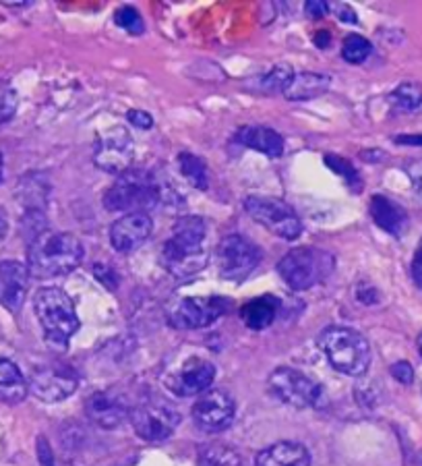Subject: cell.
I'll return each mask as SVG.
<instances>
[{
  "instance_id": "ac0fdd59",
  "label": "cell",
  "mask_w": 422,
  "mask_h": 466,
  "mask_svg": "<svg viewBox=\"0 0 422 466\" xmlns=\"http://www.w3.org/2000/svg\"><path fill=\"white\" fill-rule=\"evenodd\" d=\"M85 412L89 420L102 430H116L129 419V407L115 392H94L85 400Z\"/></svg>"
},
{
  "instance_id": "3957f363",
  "label": "cell",
  "mask_w": 422,
  "mask_h": 466,
  "mask_svg": "<svg viewBox=\"0 0 422 466\" xmlns=\"http://www.w3.org/2000/svg\"><path fill=\"white\" fill-rule=\"evenodd\" d=\"M168 193H172L170 187L157 180L152 172L126 170L104 193V208L108 212L147 214L149 209L168 199Z\"/></svg>"
},
{
  "instance_id": "5bb4252c",
  "label": "cell",
  "mask_w": 422,
  "mask_h": 466,
  "mask_svg": "<svg viewBox=\"0 0 422 466\" xmlns=\"http://www.w3.org/2000/svg\"><path fill=\"white\" fill-rule=\"evenodd\" d=\"M27 386L37 400L55 404L77 392L79 378L66 367H42L32 373Z\"/></svg>"
},
{
  "instance_id": "2e32d148",
  "label": "cell",
  "mask_w": 422,
  "mask_h": 466,
  "mask_svg": "<svg viewBox=\"0 0 422 466\" xmlns=\"http://www.w3.org/2000/svg\"><path fill=\"white\" fill-rule=\"evenodd\" d=\"M154 222L149 214H126L110 227V245L118 253H133L152 237Z\"/></svg>"
},
{
  "instance_id": "ab89813d",
  "label": "cell",
  "mask_w": 422,
  "mask_h": 466,
  "mask_svg": "<svg viewBox=\"0 0 422 466\" xmlns=\"http://www.w3.org/2000/svg\"><path fill=\"white\" fill-rule=\"evenodd\" d=\"M412 280L417 287L422 290V238L414 251V259H412Z\"/></svg>"
},
{
  "instance_id": "d6986e66",
  "label": "cell",
  "mask_w": 422,
  "mask_h": 466,
  "mask_svg": "<svg viewBox=\"0 0 422 466\" xmlns=\"http://www.w3.org/2000/svg\"><path fill=\"white\" fill-rule=\"evenodd\" d=\"M368 212H371L377 227L396 238H402L410 227L408 212L399 204H396V201L386 198V195H373L371 204H368Z\"/></svg>"
},
{
  "instance_id": "7402d4cb",
  "label": "cell",
  "mask_w": 422,
  "mask_h": 466,
  "mask_svg": "<svg viewBox=\"0 0 422 466\" xmlns=\"http://www.w3.org/2000/svg\"><path fill=\"white\" fill-rule=\"evenodd\" d=\"M331 77L323 73H294L288 87L284 89L286 100L290 102H306L329 92Z\"/></svg>"
},
{
  "instance_id": "bcb514c9",
  "label": "cell",
  "mask_w": 422,
  "mask_h": 466,
  "mask_svg": "<svg viewBox=\"0 0 422 466\" xmlns=\"http://www.w3.org/2000/svg\"><path fill=\"white\" fill-rule=\"evenodd\" d=\"M418 352H420V357H422V334L418 336Z\"/></svg>"
},
{
  "instance_id": "d4e9b609",
  "label": "cell",
  "mask_w": 422,
  "mask_h": 466,
  "mask_svg": "<svg viewBox=\"0 0 422 466\" xmlns=\"http://www.w3.org/2000/svg\"><path fill=\"white\" fill-rule=\"evenodd\" d=\"M176 164L180 168V175H183L188 183H191L195 189L199 191H206L209 187V170H207V164L203 157L195 156L191 152H183L178 154L176 157Z\"/></svg>"
},
{
  "instance_id": "277c9868",
  "label": "cell",
  "mask_w": 422,
  "mask_h": 466,
  "mask_svg": "<svg viewBox=\"0 0 422 466\" xmlns=\"http://www.w3.org/2000/svg\"><path fill=\"white\" fill-rule=\"evenodd\" d=\"M316 344L337 373L363 378L371 367V344L358 329L344 326L326 328L316 338Z\"/></svg>"
},
{
  "instance_id": "4316f807",
  "label": "cell",
  "mask_w": 422,
  "mask_h": 466,
  "mask_svg": "<svg viewBox=\"0 0 422 466\" xmlns=\"http://www.w3.org/2000/svg\"><path fill=\"white\" fill-rule=\"evenodd\" d=\"M199 466H243V458L224 443H211L199 452Z\"/></svg>"
},
{
  "instance_id": "74e56055",
  "label": "cell",
  "mask_w": 422,
  "mask_h": 466,
  "mask_svg": "<svg viewBox=\"0 0 422 466\" xmlns=\"http://www.w3.org/2000/svg\"><path fill=\"white\" fill-rule=\"evenodd\" d=\"M329 13V3L326 0H308L305 3V15L311 19H321Z\"/></svg>"
},
{
  "instance_id": "9a60e30c",
  "label": "cell",
  "mask_w": 422,
  "mask_h": 466,
  "mask_svg": "<svg viewBox=\"0 0 422 466\" xmlns=\"http://www.w3.org/2000/svg\"><path fill=\"white\" fill-rule=\"evenodd\" d=\"M216 380V365L206 359H186L180 370L170 375L166 383L176 396H201L211 388Z\"/></svg>"
},
{
  "instance_id": "484cf974",
  "label": "cell",
  "mask_w": 422,
  "mask_h": 466,
  "mask_svg": "<svg viewBox=\"0 0 422 466\" xmlns=\"http://www.w3.org/2000/svg\"><path fill=\"white\" fill-rule=\"evenodd\" d=\"M19 198L27 208V212H42V204L48 198V185L40 175H27L19 183Z\"/></svg>"
},
{
  "instance_id": "f546056e",
  "label": "cell",
  "mask_w": 422,
  "mask_h": 466,
  "mask_svg": "<svg viewBox=\"0 0 422 466\" xmlns=\"http://www.w3.org/2000/svg\"><path fill=\"white\" fill-rule=\"evenodd\" d=\"M371 52H373V44L368 42L365 35L350 34L344 37L342 56H344V60H348V63H352V65L365 63V60L371 56Z\"/></svg>"
},
{
  "instance_id": "e575fe53",
  "label": "cell",
  "mask_w": 422,
  "mask_h": 466,
  "mask_svg": "<svg viewBox=\"0 0 422 466\" xmlns=\"http://www.w3.org/2000/svg\"><path fill=\"white\" fill-rule=\"evenodd\" d=\"M94 276H95L97 280H100L108 290H116V287H118V278H116L115 269H112V268H106V266H102V263H97V266H94Z\"/></svg>"
},
{
  "instance_id": "ffe728a7",
  "label": "cell",
  "mask_w": 422,
  "mask_h": 466,
  "mask_svg": "<svg viewBox=\"0 0 422 466\" xmlns=\"http://www.w3.org/2000/svg\"><path fill=\"white\" fill-rule=\"evenodd\" d=\"M236 141L253 152H259L267 157H280L284 154L282 135L263 125H245L236 131Z\"/></svg>"
},
{
  "instance_id": "44dd1931",
  "label": "cell",
  "mask_w": 422,
  "mask_h": 466,
  "mask_svg": "<svg viewBox=\"0 0 422 466\" xmlns=\"http://www.w3.org/2000/svg\"><path fill=\"white\" fill-rule=\"evenodd\" d=\"M255 466H311V452L298 441H277L261 450Z\"/></svg>"
},
{
  "instance_id": "ee69618b",
  "label": "cell",
  "mask_w": 422,
  "mask_h": 466,
  "mask_svg": "<svg viewBox=\"0 0 422 466\" xmlns=\"http://www.w3.org/2000/svg\"><path fill=\"white\" fill-rule=\"evenodd\" d=\"M5 235H6V214L0 209V240L5 238Z\"/></svg>"
},
{
  "instance_id": "7dc6e473",
  "label": "cell",
  "mask_w": 422,
  "mask_h": 466,
  "mask_svg": "<svg viewBox=\"0 0 422 466\" xmlns=\"http://www.w3.org/2000/svg\"><path fill=\"white\" fill-rule=\"evenodd\" d=\"M417 466H422V452L417 456Z\"/></svg>"
},
{
  "instance_id": "8992f818",
  "label": "cell",
  "mask_w": 422,
  "mask_h": 466,
  "mask_svg": "<svg viewBox=\"0 0 422 466\" xmlns=\"http://www.w3.org/2000/svg\"><path fill=\"white\" fill-rule=\"evenodd\" d=\"M331 268H334V258L329 253L315 247H296L277 263V274L292 290H308L326 280Z\"/></svg>"
},
{
  "instance_id": "8fae6325",
  "label": "cell",
  "mask_w": 422,
  "mask_h": 466,
  "mask_svg": "<svg viewBox=\"0 0 422 466\" xmlns=\"http://www.w3.org/2000/svg\"><path fill=\"white\" fill-rule=\"evenodd\" d=\"M135 160V144L123 127H112L102 133L94 147V164L108 175H125Z\"/></svg>"
},
{
  "instance_id": "d6a6232c",
  "label": "cell",
  "mask_w": 422,
  "mask_h": 466,
  "mask_svg": "<svg viewBox=\"0 0 422 466\" xmlns=\"http://www.w3.org/2000/svg\"><path fill=\"white\" fill-rule=\"evenodd\" d=\"M19 106V96L9 81L0 79V125L9 123Z\"/></svg>"
},
{
  "instance_id": "7c38bea8",
  "label": "cell",
  "mask_w": 422,
  "mask_h": 466,
  "mask_svg": "<svg viewBox=\"0 0 422 466\" xmlns=\"http://www.w3.org/2000/svg\"><path fill=\"white\" fill-rule=\"evenodd\" d=\"M230 299L224 297H185L170 313V326L178 329H201L216 323L230 311Z\"/></svg>"
},
{
  "instance_id": "8d00e7d4",
  "label": "cell",
  "mask_w": 422,
  "mask_h": 466,
  "mask_svg": "<svg viewBox=\"0 0 422 466\" xmlns=\"http://www.w3.org/2000/svg\"><path fill=\"white\" fill-rule=\"evenodd\" d=\"M37 461H40V466H56L55 454H52L50 443L46 438H44V435L37 438Z\"/></svg>"
},
{
  "instance_id": "f35d334b",
  "label": "cell",
  "mask_w": 422,
  "mask_h": 466,
  "mask_svg": "<svg viewBox=\"0 0 422 466\" xmlns=\"http://www.w3.org/2000/svg\"><path fill=\"white\" fill-rule=\"evenodd\" d=\"M357 299L363 305H375L377 300H379V292H377L375 287H368V284H358Z\"/></svg>"
},
{
  "instance_id": "f6af8a7d",
  "label": "cell",
  "mask_w": 422,
  "mask_h": 466,
  "mask_svg": "<svg viewBox=\"0 0 422 466\" xmlns=\"http://www.w3.org/2000/svg\"><path fill=\"white\" fill-rule=\"evenodd\" d=\"M3 168H5V162H3V154H0V180H3Z\"/></svg>"
},
{
  "instance_id": "cb8c5ba5",
  "label": "cell",
  "mask_w": 422,
  "mask_h": 466,
  "mask_svg": "<svg viewBox=\"0 0 422 466\" xmlns=\"http://www.w3.org/2000/svg\"><path fill=\"white\" fill-rule=\"evenodd\" d=\"M29 386L24 373L9 359H0V400L19 404L25 400Z\"/></svg>"
},
{
  "instance_id": "ba28073f",
  "label": "cell",
  "mask_w": 422,
  "mask_h": 466,
  "mask_svg": "<svg viewBox=\"0 0 422 466\" xmlns=\"http://www.w3.org/2000/svg\"><path fill=\"white\" fill-rule=\"evenodd\" d=\"M246 214L255 222L267 228L271 235L280 237L284 240H294L303 232V220L294 212V208L277 198H267V195H251L245 199Z\"/></svg>"
},
{
  "instance_id": "d590c367",
  "label": "cell",
  "mask_w": 422,
  "mask_h": 466,
  "mask_svg": "<svg viewBox=\"0 0 422 466\" xmlns=\"http://www.w3.org/2000/svg\"><path fill=\"white\" fill-rule=\"evenodd\" d=\"M126 118H129V123L133 127H137V129H152L154 127V116L146 110H129L126 112Z\"/></svg>"
},
{
  "instance_id": "b9f144b4",
  "label": "cell",
  "mask_w": 422,
  "mask_h": 466,
  "mask_svg": "<svg viewBox=\"0 0 422 466\" xmlns=\"http://www.w3.org/2000/svg\"><path fill=\"white\" fill-rule=\"evenodd\" d=\"M396 144H399V146H422V135H397Z\"/></svg>"
},
{
  "instance_id": "f1b7e54d",
  "label": "cell",
  "mask_w": 422,
  "mask_h": 466,
  "mask_svg": "<svg viewBox=\"0 0 422 466\" xmlns=\"http://www.w3.org/2000/svg\"><path fill=\"white\" fill-rule=\"evenodd\" d=\"M294 77V71L290 65H276L271 66L267 73H263L259 77V89L266 94H276V92H282L288 87V84Z\"/></svg>"
},
{
  "instance_id": "52a82bcc",
  "label": "cell",
  "mask_w": 422,
  "mask_h": 466,
  "mask_svg": "<svg viewBox=\"0 0 422 466\" xmlns=\"http://www.w3.org/2000/svg\"><path fill=\"white\" fill-rule=\"evenodd\" d=\"M269 392L292 409H313L323 400L321 383L292 367H277L267 380Z\"/></svg>"
},
{
  "instance_id": "6da1fadb",
  "label": "cell",
  "mask_w": 422,
  "mask_h": 466,
  "mask_svg": "<svg viewBox=\"0 0 422 466\" xmlns=\"http://www.w3.org/2000/svg\"><path fill=\"white\" fill-rule=\"evenodd\" d=\"M83 255V243L71 232L44 230L27 245V272L37 280L66 276L81 266Z\"/></svg>"
},
{
  "instance_id": "60d3db41",
  "label": "cell",
  "mask_w": 422,
  "mask_h": 466,
  "mask_svg": "<svg viewBox=\"0 0 422 466\" xmlns=\"http://www.w3.org/2000/svg\"><path fill=\"white\" fill-rule=\"evenodd\" d=\"M337 17H340L342 21H346V24H358V17L357 13H354L348 5H337Z\"/></svg>"
},
{
  "instance_id": "4fadbf2b",
  "label": "cell",
  "mask_w": 422,
  "mask_h": 466,
  "mask_svg": "<svg viewBox=\"0 0 422 466\" xmlns=\"http://www.w3.org/2000/svg\"><path fill=\"white\" fill-rule=\"evenodd\" d=\"M191 415L195 425L206 433H220L228 430L236 415L235 398L217 388H209L195 400Z\"/></svg>"
},
{
  "instance_id": "836d02e7",
  "label": "cell",
  "mask_w": 422,
  "mask_h": 466,
  "mask_svg": "<svg viewBox=\"0 0 422 466\" xmlns=\"http://www.w3.org/2000/svg\"><path fill=\"white\" fill-rule=\"evenodd\" d=\"M389 371L399 383H404V386H410L414 381V370L408 360H397V363L391 365Z\"/></svg>"
},
{
  "instance_id": "30bf717a",
  "label": "cell",
  "mask_w": 422,
  "mask_h": 466,
  "mask_svg": "<svg viewBox=\"0 0 422 466\" xmlns=\"http://www.w3.org/2000/svg\"><path fill=\"white\" fill-rule=\"evenodd\" d=\"M135 433L146 441H164L180 425V412L166 400H146L129 410Z\"/></svg>"
},
{
  "instance_id": "4dcf8cb0",
  "label": "cell",
  "mask_w": 422,
  "mask_h": 466,
  "mask_svg": "<svg viewBox=\"0 0 422 466\" xmlns=\"http://www.w3.org/2000/svg\"><path fill=\"white\" fill-rule=\"evenodd\" d=\"M323 162L327 164V167L336 172L337 177H342L346 183L350 185V189L354 193H360L363 191V178H360L358 170L352 167L350 160H346V157L342 156H336V154H327L326 157H323Z\"/></svg>"
},
{
  "instance_id": "e0dca14e",
  "label": "cell",
  "mask_w": 422,
  "mask_h": 466,
  "mask_svg": "<svg viewBox=\"0 0 422 466\" xmlns=\"http://www.w3.org/2000/svg\"><path fill=\"white\" fill-rule=\"evenodd\" d=\"M29 287L27 266L19 261H0V305L6 311L19 313L25 303Z\"/></svg>"
},
{
  "instance_id": "83f0119b",
  "label": "cell",
  "mask_w": 422,
  "mask_h": 466,
  "mask_svg": "<svg viewBox=\"0 0 422 466\" xmlns=\"http://www.w3.org/2000/svg\"><path fill=\"white\" fill-rule=\"evenodd\" d=\"M391 108L397 112H412L420 108L422 104V86L418 84H399L394 92L389 94Z\"/></svg>"
},
{
  "instance_id": "5b68a950",
  "label": "cell",
  "mask_w": 422,
  "mask_h": 466,
  "mask_svg": "<svg viewBox=\"0 0 422 466\" xmlns=\"http://www.w3.org/2000/svg\"><path fill=\"white\" fill-rule=\"evenodd\" d=\"M34 309L44 329V338L52 347L65 349L81 326L73 299L63 289L46 287L37 290L34 297Z\"/></svg>"
},
{
  "instance_id": "7a4b0ae2",
  "label": "cell",
  "mask_w": 422,
  "mask_h": 466,
  "mask_svg": "<svg viewBox=\"0 0 422 466\" xmlns=\"http://www.w3.org/2000/svg\"><path fill=\"white\" fill-rule=\"evenodd\" d=\"M207 227L206 220L199 216L178 218L172 227L170 238L164 243L162 261L166 269L176 278H188L199 274L207 263L206 243Z\"/></svg>"
},
{
  "instance_id": "1f68e13d",
  "label": "cell",
  "mask_w": 422,
  "mask_h": 466,
  "mask_svg": "<svg viewBox=\"0 0 422 466\" xmlns=\"http://www.w3.org/2000/svg\"><path fill=\"white\" fill-rule=\"evenodd\" d=\"M115 21L118 27H123L131 35H141L146 32V21H143L141 13L135 6H120L115 13Z\"/></svg>"
},
{
  "instance_id": "7bdbcfd3",
  "label": "cell",
  "mask_w": 422,
  "mask_h": 466,
  "mask_svg": "<svg viewBox=\"0 0 422 466\" xmlns=\"http://www.w3.org/2000/svg\"><path fill=\"white\" fill-rule=\"evenodd\" d=\"M329 42H331V37H329V32H316V37H315V44L319 48H327L329 46Z\"/></svg>"
},
{
  "instance_id": "9c48e42d",
  "label": "cell",
  "mask_w": 422,
  "mask_h": 466,
  "mask_svg": "<svg viewBox=\"0 0 422 466\" xmlns=\"http://www.w3.org/2000/svg\"><path fill=\"white\" fill-rule=\"evenodd\" d=\"M261 249L243 235H228L216 249L217 274L228 282H243L259 266Z\"/></svg>"
},
{
  "instance_id": "603a6c76",
  "label": "cell",
  "mask_w": 422,
  "mask_h": 466,
  "mask_svg": "<svg viewBox=\"0 0 422 466\" xmlns=\"http://www.w3.org/2000/svg\"><path fill=\"white\" fill-rule=\"evenodd\" d=\"M277 311H280V300L271 295H263L245 303L243 309H240V318H243L246 328L261 332V329H267L276 321Z\"/></svg>"
}]
</instances>
